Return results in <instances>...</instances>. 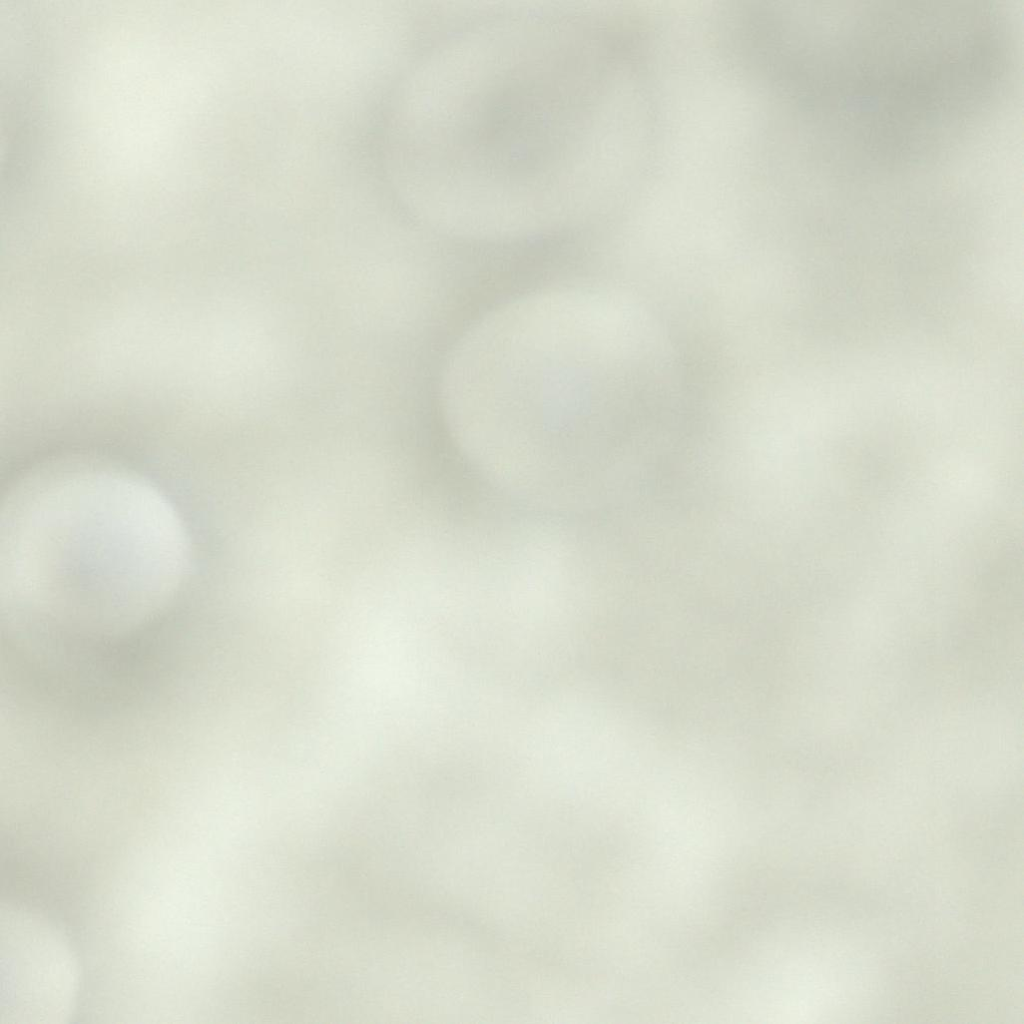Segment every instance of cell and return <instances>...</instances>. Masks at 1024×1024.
Here are the masks:
<instances>
[{
    "instance_id": "1",
    "label": "cell",
    "mask_w": 1024,
    "mask_h": 1024,
    "mask_svg": "<svg viewBox=\"0 0 1024 1024\" xmlns=\"http://www.w3.org/2000/svg\"><path fill=\"white\" fill-rule=\"evenodd\" d=\"M420 160L434 204L491 239L585 223L599 168V126L581 75L527 58H483L424 79Z\"/></svg>"
}]
</instances>
